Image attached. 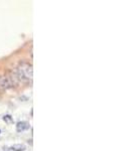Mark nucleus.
Segmentation results:
<instances>
[{
    "label": "nucleus",
    "mask_w": 134,
    "mask_h": 151,
    "mask_svg": "<svg viewBox=\"0 0 134 151\" xmlns=\"http://www.w3.org/2000/svg\"><path fill=\"white\" fill-rule=\"evenodd\" d=\"M29 129V123L25 122V121H21V122H18L16 124V130L17 132H23V131Z\"/></svg>",
    "instance_id": "nucleus-2"
},
{
    "label": "nucleus",
    "mask_w": 134,
    "mask_h": 151,
    "mask_svg": "<svg viewBox=\"0 0 134 151\" xmlns=\"http://www.w3.org/2000/svg\"><path fill=\"white\" fill-rule=\"evenodd\" d=\"M25 149H26V147H25V145H23V144H14L10 147V150H13V151H24Z\"/></svg>",
    "instance_id": "nucleus-3"
},
{
    "label": "nucleus",
    "mask_w": 134,
    "mask_h": 151,
    "mask_svg": "<svg viewBox=\"0 0 134 151\" xmlns=\"http://www.w3.org/2000/svg\"><path fill=\"white\" fill-rule=\"evenodd\" d=\"M3 120L5 121L6 123H8V124L13 123V119H12V117H11L10 115H6V116H4V117H3Z\"/></svg>",
    "instance_id": "nucleus-4"
},
{
    "label": "nucleus",
    "mask_w": 134,
    "mask_h": 151,
    "mask_svg": "<svg viewBox=\"0 0 134 151\" xmlns=\"http://www.w3.org/2000/svg\"><path fill=\"white\" fill-rule=\"evenodd\" d=\"M18 76L20 79L29 80L32 79V65L27 64V63H21L18 65Z\"/></svg>",
    "instance_id": "nucleus-1"
}]
</instances>
